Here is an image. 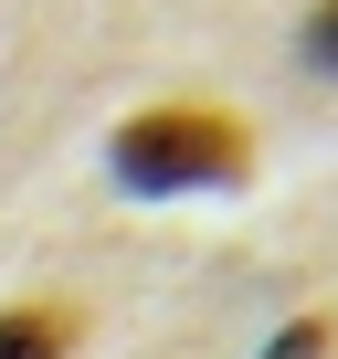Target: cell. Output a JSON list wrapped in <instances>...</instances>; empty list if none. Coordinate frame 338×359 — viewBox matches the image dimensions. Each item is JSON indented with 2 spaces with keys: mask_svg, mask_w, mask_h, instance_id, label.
<instances>
[{
  "mask_svg": "<svg viewBox=\"0 0 338 359\" xmlns=\"http://www.w3.org/2000/svg\"><path fill=\"white\" fill-rule=\"evenodd\" d=\"M106 169L127 180L137 201H169V191H233L254 169V127L222 116V106H137L116 137H106Z\"/></svg>",
  "mask_w": 338,
  "mask_h": 359,
  "instance_id": "obj_1",
  "label": "cell"
},
{
  "mask_svg": "<svg viewBox=\"0 0 338 359\" xmlns=\"http://www.w3.org/2000/svg\"><path fill=\"white\" fill-rule=\"evenodd\" d=\"M85 317L74 306H0V359H74Z\"/></svg>",
  "mask_w": 338,
  "mask_h": 359,
  "instance_id": "obj_2",
  "label": "cell"
},
{
  "mask_svg": "<svg viewBox=\"0 0 338 359\" xmlns=\"http://www.w3.org/2000/svg\"><path fill=\"white\" fill-rule=\"evenodd\" d=\"M306 64L338 74V0H317V11H306Z\"/></svg>",
  "mask_w": 338,
  "mask_h": 359,
  "instance_id": "obj_3",
  "label": "cell"
},
{
  "mask_svg": "<svg viewBox=\"0 0 338 359\" xmlns=\"http://www.w3.org/2000/svg\"><path fill=\"white\" fill-rule=\"evenodd\" d=\"M264 359H327V317H296V327H285Z\"/></svg>",
  "mask_w": 338,
  "mask_h": 359,
  "instance_id": "obj_4",
  "label": "cell"
}]
</instances>
